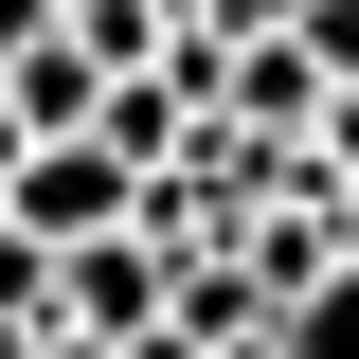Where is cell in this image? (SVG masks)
<instances>
[{
    "label": "cell",
    "mask_w": 359,
    "mask_h": 359,
    "mask_svg": "<svg viewBox=\"0 0 359 359\" xmlns=\"http://www.w3.org/2000/svg\"><path fill=\"white\" fill-rule=\"evenodd\" d=\"M54 36L90 54V90H126V72H162V0H72Z\"/></svg>",
    "instance_id": "6da1fadb"
},
{
    "label": "cell",
    "mask_w": 359,
    "mask_h": 359,
    "mask_svg": "<svg viewBox=\"0 0 359 359\" xmlns=\"http://www.w3.org/2000/svg\"><path fill=\"white\" fill-rule=\"evenodd\" d=\"M54 18H72V0H54Z\"/></svg>",
    "instance_id": "8992f818"
},
{
    "label": "cell",
    "mask_w": 359,
    "mask_h": 359,
    "mask_svg": "<svg viewBox=\"0 0 359 359\" xmlns=\"http://www.w3.org/2000/svg\"><path fill=\"white\" fill-rule=\"evenodd\" d=\"M18 162H36V144H18V126H0V216H18Z\"/></svg>",
    "instance_id": "5b68a950"
},
{
    "label": "cell",
    "mask_w": 359,
    "mask_h": 359,
    "mask_svg": "<svg viewBox=\"0 0 359 359\" xmlns=\"http://www.w3.org/2000/svg\"><path fill=\"white\" fill-rule=\"evenodd\" d=\"M269 359H359V269H341V287H306V306L269 323Z\"/></svg>",
    "instance_id": "3957f363"
},
{
    "label": "cell",
    "mask_w": 359,
    "mask_h": 359,
    "mask_svg": "<svg viewBox=\"0 0 359 359\" xmlns=\"http://www.w3.org/2000/svg\"><path fill=\"white\" fill-rule=\"evenodd\" d=\"M54 36V0H0V72H18V54H36Z\"/></svg>",
    "instance_id": "277c9868"
},
{
    "label": "cell",
    "mask_w": 359,
    "mask_h": 359,
    "mask_svg": "<svg viewBox=\"0 0 359 359\" xmlns=\"http://www.w3.org/2000/svg\"><path fill=\"white\" fill-rule=\"evenodd\" d=\"M269 36L306 54V72H323V90H359V0H287V18H269Z\"/></svg>",
    "instance_id": "7a4b0ae2"
}]
</instances>
